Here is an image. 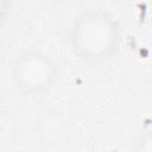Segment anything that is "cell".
<instances>
[{
    "label": "cell",
    "mask_w": 152,
    "mask_h": 152,
    "mask_svg": "<svg viewBox=\"0 0 152 152\" xmlns=\"http://www.w3.org/2000/svg\"><path fill=\"white\" fill-rule=\"evenodd\" d=\"M69 42L81 61L88 64L103 63L119 51L121 26L112 14L102 10H87L74 19Z\"/></svg>",
    "instance_id": "obj_1"
},
{
    "label": "cell",
    "mask_w": 152,
    "mask_h": 152,
    "mask_svg": "<svg viewBox=\"0 0 152 152\" xmlns=\"http://www.w3.org/2000/svg\"><path fill=\"white\" fill-rule=\"evenodd\" d=\"M11 74L18 91L26 96H38L49 91L58 81L59 66L48 53L30 49L17 57Z\"/></svg>",
    "instance_id": "obj_2"
},
{
    "label": "cell",
    "mask_w": 152,
    "mask_h": 152,
    "mask_svg": "<svg viewBox=\"0 0 152 152\" xmlns=\"http://www.w3.org/2000/svg\"><path fill=\"white\" fill-rule=\"evenodd\" d=\"M12 11V0H0V27L6 23Z\"/></svg>",
    "instance_id": "obj_3"
}]
</instances>
